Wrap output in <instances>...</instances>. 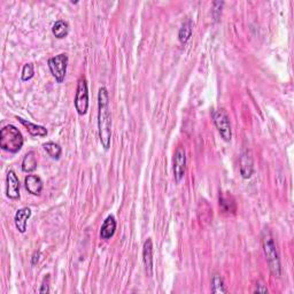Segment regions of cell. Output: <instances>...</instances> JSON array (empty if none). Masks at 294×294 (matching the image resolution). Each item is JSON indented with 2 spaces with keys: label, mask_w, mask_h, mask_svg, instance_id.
I'll list each match as a JSON object with an SVG mask.
<instances>
[{
  "label": "cell",
  "mask_w": 294,
  "mask_h": 294,
  "mask_svg": "<svg viewBox=\"0 0 294 294\" xmlns=\"http://www.w3.org/2000/svg\"><path fill=\"white\" fill-rule=\"evenodd\" d=\"M39 256H41V252H37V250H36V252L34 253V255H32V259H31V264L32 266H35V264H37L38 263V261H39Z\"/></svg>",
  "instance_id": "obj_24"
},
{
  "label": "cell",
  "mask_w": 294,
  "mask_h": 294,
  "mask_svg": "<svg viewBox=\"0 0 294 294\" xmlns=\"http://www.w3.org/2000/svg\"><path fill=\"white\" fill-rule=\"evenodd\" d=\"M98 131L101 145L108 151L112 140V114L110 111V94L105 86H101L98 93Z\"/></svg>",
  "instance_id": "obj_1"
},
{
  "label": "cell",
  "mask_w": 294,
  "mask_h": 294,
  "mask_svg": "<svg viewBox=\"0 0 294 294\" xmlns=\"http://www.w3.org/2000/svg\"><path fill=\"white\" fill-rule=\"evenodd\" d=\"M52 32L58 39L66 38L69 34V24L64 20H58L52 27Z\"/></svg>",
  "instance_id": "obj_16"
},
{
  "label": "cell",
  "mask_w": 294,
  "mask_h": 294,
  "mask_svg": "<svg viewBox=\"0 0 294 294\" xmlns=\"http://www.w3.org/2000/svg\"><path fill=\"white\" fill-rule=\"evenodd\" d=\"M174 178H175L176 183L183 179L185 175V170H186V153L183 147H178L174 155Z\"/></svg>",
  "instance_id": "obj_7"
},
{
  "label": "cell",
  "mask_w": 294,
  "mask_h": 294,
  "mask_svg": "<svg viewBox=\"0 0 294 294\" xmlns=\"http://www.w3.org/2000/svg\"><path fill=\"white\" fill-rule=\"evenodd\" d=\"M31 217V209L28 208V207H23V208H20L15 213V216H14V223H15V227L19 232L21 234H24L27 231V226L28 221Z\"/></svg>",
  "instance_id": "obj_11"
},
{
  "label": "cell",
  "mask_w": 294,
  "mask_h": 294,
  "mask_svg": "<svg viewBox=\"0 0 294 294\" xmlns=\"http://www.w3.org/2000/svg\"><path fill=\"white\" fill-rule=\"evenodd\" d=\"M68 61L69 58L66 53L58 54V56L49 59V62L47 63H49L51 74H52L58 83H62L64 78H66Z\"/></svg>",
  "instance_id": "obj_5"
},
{
  "label": "cell",
  "mask_w": 294,
  "mask_h": 294,
  "mask_svg": "<svg viewBox=\"0 0 294 294\" xmlns=\"http://www.w3.org/2000/svg\"><path fill=\"white\" fill-rule=\"evenodd\" d=\"M34 75H35L34 64L32 63L24 64V67L22 69V74H21V78H22V81H24V82L30 81V79L34 77Z\"/></svg>",
  "instance_id": "obj_21"
},
{
  "label": "cell",
  "mask_w": 294,
  "mask_h": 294,
  "mask_svg": "<svg viewBox=\"0 0 294 294\" xmlns=\"http://www.w3.org/2000/svg\"><path fill=\"white\" fill-rule=\"evenodd\" d=\"M50 275H47L42 283L41 289H39V293H50Z\"/></svg>",
  "instance_id": "obj_22"
},
{
  "label": "cell",
  "mask_w": 294,
  "mask_h": 294,
  "mask_svg": "<svg viewBox=\"0 0 294 294\" xmlns=\"http://www.w3.org/2000/svg\"><path fill=\"white\" fill-rule=\"evenodd\" d=\"M75 110L78 115H85L89 110V88L88 81L84 76H81L77 82V89L75 94Z\"/></svg>",
  "instance_id": "obj_4"
},
{
  "label": "cell",
  "mask_w": 294,
  "mask_h": 294,
  "mask_svg": "<svg viewBox=\"0 0 294 294\" xmlns=\"http://www.w3.org/2000/svg\"><path fill=\"white\" fill-rule=\"evenodd\" d=\"M16 118H17V121L21 123V124L24 125L25 128H27V131L30 133L31 136H34V137H45L47 135V129L45 128V126L35 124V123L29 122V121H27V119H24L22 118H19V116H17Z\"/></svg>",
  "instance_id": "obj_14"
},
{
  "label": "cell",
  "mask_w": 294,
  "mask_h": 294,
  "mask_svg": "<svg viewBox=\"0 0 294 294\" xmlns=\"http://www.w3.org/2000/svg\"><path fill=\"white\" fill-rule=\"evenodd\" d=\"M239 170H240V175L242 178L248 179L252 177L254 173V162L253 158L248 151L242 152L239 159Z\"/></svg>",
  "instance_id": "obj_9"
},
{
  "label": "cell",
  "mask_w": 294,
  "mask_h": 294,
  "mask_svg": "<svg viewBox=\"0 0 294 294\" xmlns=\"http://www.w3.org/2000/svg\"><path fill=\"white\" fill-rule=\"evenodd\" d=\"M24 184L27 191L32 195H39L44 187L42 178L37 175H28L24 179Z\"/></svg>",
  "instance_id": "obj_12"
},
{
  "label": "cell",
  "mask_w": 294,
  "mask_h": 294,
  "mask_svg": "<svg viewBox=\"0 0 294 294\" xmlns=\"http://www.w3.org/2000/svg\"><path fill=\"white\" fill-rule=\"evenodd\" d=\"M213 121L217 131L223 138V140L230 141L232 138V129L229 115L224 110H216L213 112Z\"/></svg>",
  "instance_id": "obj_6"
},
{
  "label": "cell",
  "mask_w": 294,
  "mask_h": 294,
  "mask_svg": "<svg viewBox=\"0 0 294 294\" xmlns=\"http://www.w3.org/2000/svg\"><path fill=\"white\" fill-rule=\"evenodd\" d=\"M262 247L263 253L266 255V260L271 274L276 277H281L282 275V264L281 259H279V254L276 244L274 241V237L270 234V231L266 229L262 235Z\"/></svg>",
  "instance_id": "obj_2"
},
{
  "label": "cell",
  "mask_w": 294,
  "mask_h": 294,
  "mask_svg": "<svg viewBox=\"0 0 294 294\" xmlns=\"http://www.w3.org/2000/svg\"><path fill=\"white\" fill-rule=\"evenodd\" d=\"M37 169V158L35 152H29L24 155L22 161V170L24 173L30 174Z\"/></svg>",
  "instance_id": "obj_15"
},
{
  "label": "cell",
  "mask_w": 294,
  "mask_h": 294,
  "mask_svg": "<svg viewBox=\"0 0 294 294\" xmlns=\"http://www.w3.org/2000/svg\"><path fill=\"white\" fill-rule=\"evenodd\" d=\"M24 139L22 133L15 125L8 124L3 126L0 131V147L3 151L16 154L23 146Z\"/></svg>",
  "instance_id": "obj_3"
},
{
  "label": "cell",
  "mask_w": 294,
  "mask_h": 294,
  "mask_svg": "<svg viewBox=\"0 0 294 294\" xmlns=\"http://www.w3.org/2000/svg\"><path fill=\"white\" fill-rule=\"evenodd\" d=\"M20 180L17 178L14 170H9L6 176V194L12 200H16L20 198Z\"/></svg>",
  "instance_id": "obj_8"
},
{
  "label": "cell",
  "mask_w": 294,
  "mask_h": 294,
  "mask_svg": "<svg viewBox=\"0 0 294 294\" xmlns=\"http://www.w3.org/2000/svg\"><path fill=\"white\" fill-rule=\"evenodd\" d=\"M212 292L215 294H222V293H227L228 289L226 284H224L223 278L221 277L220 275L215 274L213 276V281H212Z\"/></svg>",
  "instance_id": "obj_19"
},
{
  "label": "cell",
  "mask_w": 294,
  "mask_h": 294,
  "mask_svg": "<svg viewBox=\"0 0 294 294\" xmlns=\"http://www.w3.org/2000/svg\"><path fill=\"white\" fill-rule=\"evenodd\" d=\"M254 293H267L268 292V289L266 288V285L263 284H256L255 285V289L253 290Z\"/></svg>",
  "instance_id": "obj_23"
},
{
  "label": "cell",
  "mask_w": 294,
  "mask_h": 294,
  "mask_svg": "<svg viewBox=\"0 0 294 294\" xmlns=\"http://www.w3.org/2000/svg\"><path fill=\"white\" fill-rule=\"evenodd\" d=\"M43 147H44L46 153L54 160H59L61 154H62V148H61L59 144L54 143V141H47V143L43 145Z\"/></svg>",
  "instance_id": "obj_18"
},
{
  "label": "cell",
  "mask_w": 294,
  "mask_h": 294,
  "mask_svg": "<svg viewBox=\"0 0 294 294\" xmlns=\"http://www.w3.org/2000/svg\"><path fill=\"white\" fill-rule=\"evenodd\" d=\"M116 231V220L113 215L107 216V219L104 221L103 226L100 229V238L104 240H108L115 235Z\"/></svg>",
  "instance_id": "obj_13"
},
{
  "label": "cell",
  "mask_w": 294,
  "mask_h": 294,
  "mask_svg": "<svg viewBox=\"0 0 294 294\" xmlns=\"http://www.w3.org/2000/svg\"><path fill=\"white\" fill-rule=\"evenodd\" d=\"M220 206L226 213H234L235 210V201L231 198L224 197V195H222V197L220 195Z\"/></svg>",
  "instance_id": "obj_20"
},
{
  "label": "cell",
  "mask_w": 294,
  "mask_h": 294,
  "mask_svg": "<svg viewBox=\"0 0 294 294\" xmlns=\"http://www.w3.org/2000/svg\"><path fill=\"white\" fill-rule=\"evenodd\" d=\"M143 261L147 276L152 277V275H153V242H152L151 238H148L144 244Z\"/></svg>",
  "instance_id": "obj_10"
},
{
  "label": "cell",
  "mask_w": 294,
  "mask_h": 294,
  "mask_svg": "<svg viewBox=\"0 0 294 294\" xmlns=\"http://www.w3.org/2000/svg\"><path fill=\"white\" fill-rule=\"evenodd\" d=\"M192 32H193V29H192V22L191 20L185 21L179 29L178 32V39L180 42V44H186V43L190 41Z\"/></svg>",
  "instance_id": "obj_17"
}]
</instances>
